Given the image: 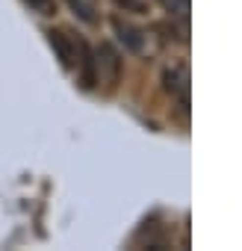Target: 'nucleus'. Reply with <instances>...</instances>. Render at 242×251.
I'll return each mask as SVG.
<instances>
[{
	"label": "nucleus",
	"instance_id": "nucleus-1",
	"mask_svg": "<svg viewBox=\"0 0 242 251\" xmlns=\"http://www.w3.org/2000/svg\"><path fill=\"white\" fill-rule=\"evenodd\" d=\"M48 42H50V48H53V53L59 56V62H62V68H77V62H80V50H83V42L80 39H74L71 33H65V30H48Z\"/></svg>",
	"mask_w": 242,
	"mask_h": 251
},
{
	"label": "nucleus",
	"instance_id": "nucleus-2",
	"mask_svg": "<svg viewBox=\"0 0 242 251\" xmlns=\"http://www.w3.org/2000/svg\"><path fill=\"white\" fill-rule=\"evenodd\" d=\"M166 89L180 98V106L189 103V71H186V65H171L166 71Z\"/></svg>",
	"mask_w": 242,
	"mask_h": 251
},
{
	"label": "nucleus",
	"instance_id": "nucleus-3",
	"mask_svg": "<svg viewBox=\"0 0 242 251\" xmlns=\"http://www.w3.org/2000/svg\"><path fill=\"white\" fill-rule=\"evenodd\" d=\"M115 33H118V39L124 42V48L127 50H133V53H139L142 48H145V36H142V30H136V27H130V24H124V21H115Z\"/></svg>",
	"mask_w": 242,
	"mask_h": 251
},
{
	"label": "nucleus",
	"instance_id": "nucleus-4",
	"mask_svg": "<svg viewBox=\"0 0 242 251\" xmlns=\"http://www.w3.org/2000/svg\"><path fill=\"white\" fill-rule=\"evenodd\" d=\"M83 24H97V0H65Z\"/></svg>",
	"mask_w": 242,
	"mask_h": 251
},
{
	"label": "nucleus",
	"instance_id": "nucleus-5",
	"mask_svg": "<svg viewBox=\"0 0 242 251\" xmlns=\"http://www.w3.org/2000/svg\"><path fill=\"white\" fill-rule=\"evenodd\" d=\"M24 3L39 15H53L56 12V0H24Z\"/></svg>",
	"mask_w": 242,
	"mask_h": 251
},
{
	"label": "nucleus",
	"instance_id": "nucleus-6",
	"mask_svg": "<svg viewBox=\"0 0 242 251\" xmlns=\"http://www.w3.org/2000/svg\"><path fill=\"white\" fill-rule=\"evenodd\" d=\"M163 9L171 12V15H186L189 12V0H160Z\"/></svg>",
	"mask_w": 242,
	"mask_h": 251
}]
</instances>
